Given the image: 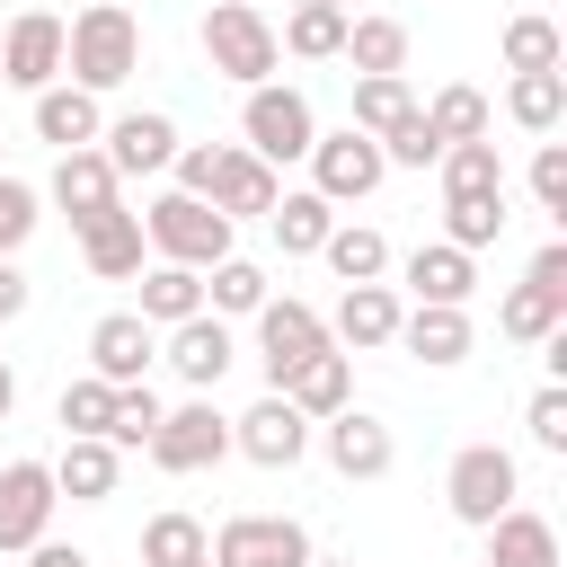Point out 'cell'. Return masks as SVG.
I'll list each match as a JSON object with an SVG mask.
<instances>
[{"mask_svg":"<svg viewBox=\"0 0 567 567\" xmlns=\"http://www.w3.org/2000/svg\"><path fill=\"white\" fill-rule=\"evenodd\" d=\"M62 71H71V89H89V97L124 89V80L142 71V18H133L124 0H89V9L62 27Z\"/></svg>","mask_w":567,"mask_h":567,"instance_id":"cell-1","label":"cell"},{"mask_svg":"<svg viewBox=\"0 0 567 567\" xmlns=\"http://www.w3.org/2000/svg\"><path fill=\"white\" fill-rule=\"evenodd\" d=\"M142 239H151L159 266H195V275H213V266L230 257V221H221L204 195H177V186L142 204Z\"/></svg>","mask_w":567,"mask_h":567,"instance_id":"cell-2","label":"cell"},{"mask_svg":"<svg viewBox=\"0 0 567 567\" xmlns=\"http://www.w3.org/2000/svg\"><path fill=\"white\" fill-rule=\"evenodd\" d=\"M204 62L221 71V80H239V89H266L275 80V18L266 9H248V0H213L204 9Z\"/></svg>","mask_w":567,"mask_h":567,"instance_id":"cell-3","label":"cell"},{"mask_svg":"<svg viewBox=\"0 0 567 567\" xmlns=\"http://www.w3.org/2000/svg\"><path fill=\"white\" fill-rule=\"evenodd\" d=\"M514 496H523V461H514L505 443H461V452H452V470H443V505H452V523L487 532Z\"/></svg>","mask_w":567,"mask_h":567,"instance_id":"cell-4","label":"cell"},{"mask_svg":"<svg viewBox=\"0 0 567 567\" xmlns=\"http://www.w3.org/2000/svg\"><path fill=\"white\" fill-rule=\"evenodd\" d=\"M239 151L248 159H266V168H292V159H310V142H319V115H310V97L301 89H284V80H266V89H248V106H239Z\"/></svg>","mask_w":567,"mask_h":567,"instance_id":"cell-5","label":"cell"},{"mask_svg":"<svg viewBox=\"0 0 567 567\" xmlns=\"http://www.w3.org/2000/svg\"><path fill=\"white\" fill-rule=\"evenodd\" d=\"M142 452H151V470H168V478H195V470L230 461V416L213 408V390H195L186 408H168V416H159V434H151Z\"/></svg>","mask_w":567,"mask_h":567,"instance_id":"cell-6","label":"cell"},{"mask_svg":"<svg viewBox=\"0 0 567 567\" xmlns=\"http://www.w3.org/2000/svg\"><path fill=\"white\" fill-rule=\"evenodd\" d=\"M204 558L213 567H310L319 549H310V523H292V514H230L204 540Z\"/></svg>","mask_w":567,"mask_h":567,"instance_id":"cell-7","label":"cell"},{"mask_svg":"<svg viewBox=\"0 0 567 567\" xmlns=\"http://www.w3.org/2000/svg\"><path fill=\"white\" fill-rule=\"evenodd\" d=\"M381 177H390V159H381L372 133L346 124V133H319V142H310V195H319V204H363Z\"/></svg>","mask_w":567,"mask_h":567,"instance_id":"cell-8","label":"cell"},{"mask_svg":"<svg viewBox=\"0 0 567 567\" xmlns=\"http://www.w3.org/2000/svg\"><path fill=\"white\" fill-rule=\"evenodd\" d=\"M310 354H328V319H319L310 301H292V292L266 301V310H257V372H266V390H284Z\"/></svg>","mask_w":567,"mask_h":567,"instance_id":"cell-9","label":"cell"},{"mask_svg":"<svg viewBox=\"0 0 567 567\" xmlns=\"http://www.w3.org/2000/svg\"><path fill=\"white\" fill-rule=\"evenodd\" d=\"M230 452H248L257 470H292V461L310 452V416H301L284 390H266L248 416H230Z\"/></svg>","mask_w":567,"mask_h":567,"instance_id":"cell-10","label":"cell"},{"mask_svg":"<svg viewBox=\"0 0 567 567\" xmlns=\"http://www.w3.org/2000/svg\"><path fill=\"white\" fill-rule=\"evenodd\" d=\"M310 443L328 452V470H337V478H390V461H399V434H390L372 408H346V416L310 425Z\"/></svg>","mask_w":567,"mask_h":567,"instance_id":"cell-11","label":"cell"},{"mask_svg":"<svg viewBox=\"0 0 567 567\" xmlns=\"http://www.w3.org/2000/svg\"><path fill=\"white\" fill-rule=\"evenodd\" d=\"M0 80L27 89V97H44V89L62 80V18H53V9H18V18H9V35H0Z\"/></svg>","mask_w":567,"mask_h":567,"instance_id":"cell-12","label":"cell"},{"mask_svg":"<svg viewBox=\"0 0 567 567\" xmlns=\"http://www.w3.org/2000/svg\"><path fill=\"white\" fill-rule=\"evenodd\" d=\"M159 363L186 381V390H213L230 363H239V337H230V319H213V310H195V319H177L168 337H159Z\"/></svg>","mask_w":567,"mask_h":567,"instance_id":"cell-13","label":"cell"},{"mask_svg":"<svg viewBox=\"0 0 567 567\" xmlns=\"http://www.w3.org/2000/svg\"><path fill=\"white\" fill-rule=\"evenodd\" d=\"M53 505H62V496H53V470H44V461H9V470H0V549L27 558V549L53 532Z\"/></svg>","mask_w":567,"mask_h":567,"instance_id":"cell-14","label":"cell"},{"mask_svg":"<svg viewBox=\"0 0 567 567\" xmlns=\"http://www.w3.org/2000/svg\"><path fill=\"white\" fill-rule=\"evenodd\" d=\"M97 151H106L115 177H159V168L177 159V124H168L159 106H142V115H115V124L97 133Z\"/></svg>","mask_w":567,"mask_h":567,"instance_id":"cell-15","label":"cell"},{"mask_svg":"<svg viewBox=\"0 0 567 567\" xmlns=\"http://www.w3.org/2000/svg\"><path fill=\"white\" fill-rule=\"evenodd\" d=\"M151 363H159V328H151V319L106 310V319L89 328V372H97V381H115V390H124V381H142Z\"/></svg>","mask_w":567,"mask_h":567,"instance_id":"cell-16","label":"cell"},{"mask_svg":"<svg viewBox=\"0 0 567 567\" xmlns=\"http://www.w3.org/2000/svg\"><path fill=\"white\" fill-rule=\"evenodd\" d=\"M53 204L71 213V230H89L97 213L124 204V177L106 168V151H62V159H53Z\"/></svg>","mask_w":567,"mask_h":567,"instance_id":"cell-17","label":"cell"},{"mask_svg":"<svg viewBox=\"0 0 567 567\" xmlns=\"http://www.w3.org/2000/svg\"><path fill=\"white\" fill-rule=\"evenodd\" d=\"M408 292L416 301H434V310H470V292H478V257L470 248H452V239H425V248H408Z\"/></svg>","mask_w":567,"mask_h":567,"instance_id":"cell-18","label":"cell"},{"mask_svg":"<svg viewBox=\"0 0 567 567\" xmlns=\"http://www.w3.org/2000/svg\"><path fill=\"white\" fill-rule=\"evenodd\" d=\"M399 319H408V301H399L390 284H346V301H337V319H328V346L372 354V346L399 337Z\"/></svg>","mask_w":567,"mask_h":567,"instance_id":"cell-19","label":"cell"},{"mask_svg":"<svg viewBox=\"0 0 567 567\" xmlns=\"http://www.w3.org/2000/svg\"><path fill=\"white\" fill-rule=\"evenodd\" d=\"M142 257H151V239H142V213H97L89 230H80V266L97 275V284H133L142 275Z\"/></svg>","mask_w":567,"mask_h":567,"instance_id":"cell-20","label":"cell"},{"mask_svg":"<svg viewBox=\"0 0 567 567\" xmlns=\"http://www.w3.org/2000/svg\"><path fill=\"white\" fill-rule=\"evenodd\" d=\"M390 346H408L425 372H452V363H470L478 328H470V310H434V301H416V310L399 319V337H390Z\"/></svg>","mask_w":567,"mask_h":567,"instance_id":"cell-21","label":"cell"},{"mask_svg":"<svg viewBox=\"0 0 567 567\" xmlns=\"http://www.w3.org/2000/svg\"><path fill=\"white\" fill-rule=\"evenodd\" d=\"M44 470H53V496H71V505H106L115 478H124V452L97 443V434H62V461H44Z\"/></svg>","mask_w":567,"mask_h":567,"instance_id":"cell-22","label":"cell"},{"mask_svg":"<svg viewBox=\"0 0 567 567\" xmlns=\"http://www.w3.org/2000/svg\"><path fill=\"white\" fill-rule=\"evenodd\" d=\"M97 133H106V106H97L89 89L53 80V89L35 97V142H53V151H97Z\"/></svg>","mask_w":567,"mask_h":567,"instance_id":"cell-23","label":"cell"},{"mask_svg":"<svg viewBox=\"0 0 567 567\" xmlns=\"http://www.w3.org/2000/svg\"><path fill=\"white\" fill-rule=\"evenodd\" d=\"M275 195H284V177L266 168V159H248V151H221V177H213V213L239 230V221H266L275 213Z\"/></svg>","mask_w":567,"mask_h":567,"instance_id":"cell-24","label":"cell"},{"mask_svg":"<svg viewBox=\"0 0 567 567\" xmlns=\"http://www.w3.org/2000/svg\"><path fill=\"white\" fill-rule=\"evenodd\" d=\"M478 540H487V567H558V523L532 505H505Z\"/></svg>","mask_w":567,"mask_h":567,"instance_id":"cell-25","label":"cell"},{"mask_svg":"<svg viewBox=\"0 0 567 567\" xmlns=\"http://www.w3.org/2000/svg\"><path fill=\"white\" fill-rule=\"evenodd\" d=\"M284 399H292V408H301L310 425L346 416V408H354V354H337V346H328V354H310V363H301V372L284 381Z\"/></svg>","mask_w":567,"mask_h":567,"instance_id":"cell-26","label":"cell"},{"mask_svg":"<svg viewBox=\"0 0 567 567\" xmlns=\"http://www.w3.org/2000/svg\"><path fill=\"white\" fill-rule=\"evenodd\" d=\"M266 230H275V248H284V257H319V248H328V230H337V204H319L310 186H284V195H275V213H266Z\"/></svg>","mask_w":567,"mask_h":567,"instance_id":"cell-27","label":"cell"},{"mask_svg":"<svg viewBox=\"0 0 567 567\" xmlns=\"http://www.w3.org/2000/svg\"><path fill=\"white\" fill-rule=\"evenodd\" d=\"M133 284H142V310H133V319H151L159 337H168L177 319H195V310H204V275H195V266H159V257H151Z\"/></svg>","mask_w":567,"mask_h":567,"instance_id":"cell-28","label":"cell"},{"mask_svg":"<svg viewBox=\"0 0 567 567\" xmlns=\"http://www.w3.org/2000/svg\"><path fill=\"white\" fill-rule=\"evenodd\" d=\"M346 62H354V80H399L408 71V27L399 18H346Z\"/></svg>","mask_w":567,"mask_h":567,"instance_id":"cell-29","label":"cell"},{"mask_svg":"<svg viewBox=\"0 0 567 567\" xmlns=\"http://www.w3.org/2000/svg\"><path fill=\"white\" fill-rule=\"evenodd\" d=\"M505 115L549 142V133L567 124V71H514V80H505Z\"/></svg>","mask_w":567,"mask_h":567,"instance_id":"cell-30","label":"cell"},{"mask_svg":"<svg viewBox=\"0 0 567 567\" xmlns=\"http://www.w3.org/2000/svg\"><path fill=\"white\" fill-rule=\"evenodd\" d=\"M266 301H275V292H266V266H257V257H239V248L204 275V310H213V319H257Z\"/></svg>","mask_w":567,"mask_h":567,"instance_id":"cell-31","label":"cell"},{"mask_svg":"<svg viewBox=\"0 0 567 567\" xmlns=\"http://www.w3.org/2000/svg\"><path fill=\"white\" fill-rule=\"evenodd\" d=\"M416 115L434 124V142H443V151H452V142H487V97H478L470 80H443Z\"/></svg>","mask_w":567,"mask_h":567,"instance_id":"cell-32","label":"cell"},{"mask_svg":"<svg viewBox=\"0 0 567 567\" xmlns=\"http://www.w3.org/2000/svg\"><path fill=\"white\" fill-rule=\"evenodd\" d=\"M319 257L337 266V284H381V275H390V239H381L372 221H337Z\"/></svg>","mask_w":567,"mask_h":567,"instance_id":"cell-33","label":"cell"},{"mask_svg":"<svg viewBox=\"0 0 567 567\" xmlns=\"http://www.w3.org/2000/svg\"><path fill=\"white\" fill-rule=\"evenodd\" d=\"M496 328H505L514 346H540V337H558V328H567V301H558V292H540V284H514V292L496 301Z\"/></svg>","mask_w":567,"mask_h":567,"instance_id":"cell-34","label":"cell"},{"mask_svg":"<svg viewBox=\"0 0 567 567\" xmlns=\"http://www.w3.org/2000/svg\"><path fill=\"white\" fill-rule=\"evenodd\" d=\"M443 239L452 248H496L505 239V195H443Z\"/></svg>","mask_w":567,"mask_h":567,"instance_id":"cell-35","label":"cell"},{"mask_svg":"<svg viewBox=\"0 0 567 567\" xmlns=\"http://www.w3.org/2000/svg\"><path fill=\"white\" fill-rule=\"evenodd\" d=\"M204 523L195 514H151L142 523V567H204Z\"/></svg>","mask_w":567,"mask_h":567,"instance_id":"cell-36","label":"cell"},{"mask_svg":"<svg viewBox=\"0 0 567 567\" xmlns=\"http://www.w3.org/2000/svg\"><path fill=\"white\" fill-rule=\"evenodd\" d=\"M275 53H301V62H337L346 53V9H292Z\"/></svg>","mask_w":567,"mask_h":567,"instance_id":"cell-37","label":"cell"},{"mask_svg":"<svg viewBox=\"0 0 567 567\" xmlns=\"http://www.w3.org/2000/svg\"><path fill=\"white\" fill-rule=\"evenodd\" d=\"M434 168H443V195H505V159H496V142H452Z\"/></svg>","mask_w":567,"mask_h":567,"instance_id":"cell-38","label":"cell"},{"mask_svg":"<svg viewBox=\"0 0 567 567\" xmlns=\"http://www.w3.org/2000/svg\"><path fill=\"white\" fill-rule=\"evenodd\" d=\"M505 71H567V35L549 18H505Z\"/></svg>","mask_w":567,"mask_h":567,"instance_id":"cell-39","label":"cell"},{"mask_svg":"<svg viewBox=\"0 0 567 567\" xmlns=\"http://www.w3.org/2000/svg\"><path fill=\"white\" fill-rule=\"evenodd\" d=\"M159 416H168L159 390H151V381H124V390H115V416H106V443H115V452H142V443L159 434Z\"/></svg>","mask_w":567,"mask_h":567,"instance_id":"cell-40","label":"cell"},{"mask_svg":"<svg viewBox=\"0 0 567 567\" xmlns=\"http://www.w3.org/2000/svg\"><path fill=\"white\" fill-rule=\"evenodd\" d=\"M408 106H416V89H408V71H399V80H354V115H346V124L381 142V133H390V124H399Z\"/></svg>","mask_w":567,"mask_h":567,"instance_id":"cell-41","label":"cell"},{"mask_svg":"<svg viewBox=\"0 0 567 567\" xmlns=\"http://www.w3.org/2000/svg\"><path fill=\"white\" fill-rule=\"evenodd\" d=\"M62 434H97L106 443V416H115V381H97V372H80V381H62Z\"/></svg>","mask_w":567,"mask_h":567,"instance_id":"cell-42","label":"cell"},{"mask_svg":"<svg viewBox=\"0 0 567 567\" xmlns=\"http://www.w3.org/2000/svg\"><path fill=\"white\" fill-rule=\"evenodd\" d=\"M523 434H532V452L567 461V381H540V390H532V408H523Z\"/></svg>","mask_w":567,"mask_h":567,"instance_id":"cell-43","label":"cell"},{"mask_svg":"<svg viewBox=\"0 0 567 567\" xmlns=\"http://www.w3.org/2000/svg\"><path fill=\"white\" fill-rule=\"evenodd\" d=\"M35 221H44V195H35L27 177L0 168V257H18V248L35 239Z\"/></svg>","mask_w":567,"mask_h":567,"instance_id":"cell-44","label":"cell"},{"mask_svg":"<svg viewBox=\"0 0 567 567\" xmlns=\"http://www.w3.org/2000/svg\"><path fill=\"white\" fill-rule=\"evenodd\" d=\"M381 159H390V168H434V159H443V142H434V124L408 106V115L381 133Z\"/></svg>","mask_w":567,"mask_h":567,"instance_id":"cell-45","label":"cell"},{"mask_svg":"<svg viewBox=\"0 0 567 567\" xmlns=\"http://www.w3.org/2000/svg\"><path fill=\"white\" fill-rule=\"evenodd\" d=\"M532 204H540L549 221H567V142H540V151H532Z\"/></svg>","mask_w":567,"mask_h":567,"instance_id":"cell-46","label":"cell"},{"mask_svg":"<svg viewBox=\"0 0 567 567\" xmlns=\"http://www.w3.org/2000/svg\"><path fill=\"white\" fill-rule=\"evenodd\" d=\"M221 151H230V142H177V159H168V168H177V195H204V204H213Z\"/></svg>","mask_w":567,"mask_h":567,"instance_id":"cell-47","label":"cell"},{"mask_svg":"<svg viewBox=\"0 0 567 567\" xmlns=\"http://www.w3.org/2000/svg\"><path fill=\"white\" fill-rule=\"evenodd\" d=\"M523 284H540V292H558V301H567V239H540V248H532V266H523Z\"/></svg>","mask_w":567,"mask_h":567,"instance_id":"cell-48","label":"cell"},{"mask_svg":"<svg viewBox=\"0 0 567 567\" xmlns=\"http://www.w3.org/2000/svg\"><path fill=\"white\" fill-rule=\"evenodd\" d=\"M27 301H35L27 266H18V257H0V328H9V319H27Z\"/></svg>","mask_w":567,"mask_h":567,"instance_id":"cell-49","label":"cell"},{"mask_svg":"<svg viewBox=\"0 0 567 567\" xmlns=\"http://www.w3.org/2000/svg\"><path fill=\"white\" fill-rule=\"evenodd\" d=\"M27 567H89V558H80V549H62V540H35V549H27Z\"/></svg>","mask_w":567,"mask_h":567,"instance_id":"cell-50","label":"cell"},{"mask_svg":"<svg viewBox=\"0 0 567 567\" xmlns=\"http://www.w3.org/2000/svg\"><path fill=\"white\" fill-rule=\"evenodd\" d=\"M9 408H18V372L0 363V425H9Z\"/></svg>","mask_w":567,"mask_h":567,"instance_id":"cell-51","label":"cell"},{"mask_svg":"<svg viewBox=\"0 0 567 567\" xmlns=\"http://www.w3.org/2000/svg\"><path fill=\"white\" fill-rule=\"evenodd\" d=\"M292 9H346V18H354V0H292Z\"/></svg>","mask_w":567,"mask_h":567,"instance_id":"cell-52","label":"cell"},{"mask_svg":"<svg viewBox=\"0 0 567 567\" xmlns=\"http://www.w3.org/2000/svg\"><path fill=\"white\" fill-rule=\"evenodd\" d=\"M310 567H354V558H310Z\"/></svg>","mask_w":567,"mask_h":567,"instance_id":"cell-53","label":"cell"},{"mask_svg":"<svg viewBox=\"0 0 567 567\" xmlns=\"http://www.w3.org/2000/svg\"><path fill=\"white\" fill-rule=\"evenodd\" d=\"M204 567H213V558H204Z\"/></svg>","mask_w":567,"mask_h":567,"instance_id":"cell-54","label":"cell"},{"mask_svg":"<svg viewBox=\"0 0 567 567\" xmlns=\"http://www.w3.org/2000/svg\"><path fill=\"white\" fill-rule=\"evenodd\" d=\"M0 142H9V133H0Z\"/></svg>","mask_w":567,"mask_h":567,"instance_id":"cell-55","label":"cell"},{"mask_svg":"<svg viewBox=\"0 0 567 567\" xmlns=\"http://www.w3.org/2000/svg\"><path fill=\"white\" fill-rule=\"evenodd\" d=\"M248 9H257V0H248Z\"/></svg>","mask_w":567,"mask_h":567,"instance_id":"cell-56","label":"cell"}]
</instances>
